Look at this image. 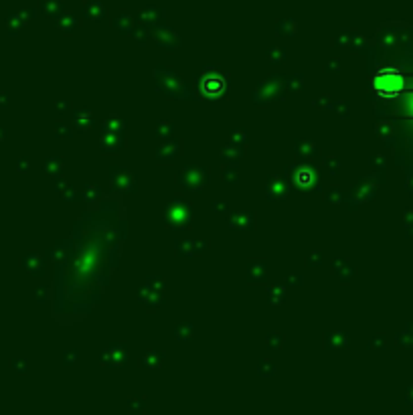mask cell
Segmentation results:
<instances>
[{"mask_svg":"<svg viewBox=\"0 0 413 415\" xmlns=\"http://www.w3.org/2000/svg\"><path fill=\"white\" fill-rule=\"evenodd\" d=\"M373 87L381 97H397L405 87V77L397 67H385L375 73Z\"/></svg>","mask_w":413,"mask_h":415,"instance_id":"cell-1","label":"cell"},{"mask_svg":"<svg viewBox=\"0 0 413 415\" xmlns=\"http://www.w3.org/2000/svg\"><path fill=\"white\" fill-rule=\"evenodd\" d=\"M215 77H209V79H204V91H209V93H217L219 87H223L221 81H213Z\"/></svg>","mask_w":413,"mask_h":415,"instance_id":"cell-2","label":"cell"},{"mask_svg":"<svg viewBox=\"0 0 413 415\" xmlns=\"http://www.w3.org/2000/svg\"><path fill=\"white\" fill-rule=\"evenodd\" d=\"M298 180H300V182H310V172H308V170H306V172H300Z\"/></svg>","mask_w":413,"mask_h":415,"instance_id":"cell-3","label":"cell"},{"mask_svg":"<svg viewBox=\"0 0 413 415\" xmlns=\"http://www.w3.org/2000/svg\"><path fill=\"white\" fill-rule=\"evenodd\" d=\"M407 108L413 112V97H411V101H407Z\"/></svg>","mask_w":413,"mask_h":415,"instance_id":"cell-4","label":"cell"}]
</instances>
